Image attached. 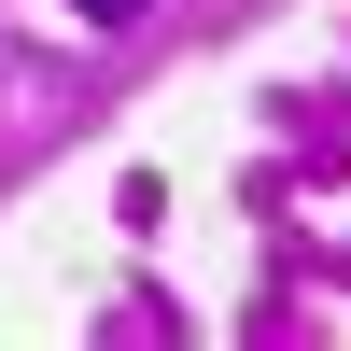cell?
I'll list each match as a JSON object with an SVG mask.
<instances>
[{
	"label": "cell",
	"mask_w": 351,
	"mask_h": 351,
	"mask_svg": "<svg viewBox=\"0 0 351 351\" xmlns=\"http://www.w3.org/2000/svg\"><path fill=\"white\" fill-rule=\"evenodd\" d=\"M71 14H84V28H127V14H141V0H71Z\"/></svg>",
	"instance_id": "obj_1"
}]
</instances>
